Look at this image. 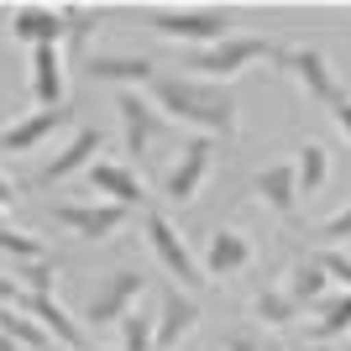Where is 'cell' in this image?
<instances>
[{
  "mask_svg": "<svg viewBox=\"0 0 351 351\" xmlns=\"http://www.w3.org/2000/svg\"><path fill=\"white\" fill-rule=\"evenodd\" d=\"M147 89H152V105H162L173 121L205 126L215 136H236V95L226 84H210L194 73H158Z\"/></svg>",
  "mask_w": 351,
  "mask_h": 351,
  "instance_id": "6da1fadb",
  "label": "cell"
},
{
  "mask_svg": "<svg viewBox=\"0 0 351 351\" xmlns=\"http://www.w3.org/2000/svg\"><path fill=\"white\" fill-rule=\"evenodd\" d=\"M273 53H278V47H273V43H263V37H226V43L194 47L189 69H194V79H210V84H226L231 73H241L247 63H263V58H273Z\"/></svg>",
  "mask_w": 351,
  "mask_h": 351,
  "instance_id": "7a4b0ae2",
  "label": "cell"
},
{
  "mask_svg": "<svg viewBox=\"0 0 351 351\" xmlns=\"http://www.w3.org/2000/svg\"><path fill=\"white\" fill-rule=\"evenodd\" d=\"M147 27L162 32V37H178V43H194V47H210V43H226L231 37V11L226 5H194V11H152Z\"/></svg>",
  "mask_w": 351,
  "mask_h": 351,
  "instance_id": "3957f363",
  "label": "cell"
},
{
  "mask_svg": "<svg viewBox=\"0 0 351 351\" xmlns=\"http://www.w3.org/2000/svg\"><path fill=\"white\" fill-rule=\"evenodd\" d=\"M273 58H278L283 73H293L304 84L309 100H320V105L341 100V84H336V73H330V63H325V53H315V47H278Z\"/></svg>",
  "mask_w": 351,
  "mask_h": 351,
  "instance_id": "277c9868",
  "label": "cell"
},
{
  "mask_svg": "<svg viewBox=\"0 0 351 351\" xmlns=\"http://www.w3.org/2000/svg\"><path fill=\"white\" fill-rule=\"evenodd\" d=\"M136 293H142V273H136V267H116L100 289L89 293L84 320L95 325V330H100V325H121V315L136 304Z\"/></svg>",
  "mask_w": 351,
  "mask_h": 351,
  "instance_id": "5b68a950",
  "label": "cell"
},
{
  "mask_svg": "<svg viewBox=\"0 0 351 351\" xmlns=\"http://www.w3.org/2000/svg\"><path fill=\"white\" fill-rule=\"evenodd\" d=\"M116 116H121V132H126V152H132V158H147V152H152V142L168 132V121L158 116V105L142 100L136 89L116 95Z\"/></svg>",
  "mask_w": 351,
  "mask_h": 351,
  "instance_id": "8992f818",
  "label": "cell"
},
{
  "mask_svg": "<svg viewBox=\"0 0 351 351\" xmlns=\"http://www.w3.org/2000/svg\"><path fill=\"white\" fill-rule=\"evenodd\" d=\"M210 158H215V142L210 136H189L184 142V152H178V162L168 168V178H162V194L168 199H194V189L205 184V173H210Z\"/></svg>",
  "mask_w": 351,
  "mask_h": 351,
  "instance_id": "52a82bcc",
  "label": "cell"
},
{
  "mask_svg": "<svg viewBox=\"0 0 351 351\" xmlns=\"http://www.w3.org/2000/svg\"><path fill=\"white\" fill-rule=\"evenodd\" d=\"M147 241H152V252H158V263L168 267L184 289H199V283H205V267L189 257V247L178 241V231H173L162 215H147Z\"/></svg>",
  "mask_w": 351,
  "mask_h": 351,
  "instance_id": "ba28073f",
  "label": "cell"
},
{
  "mask_svg": "<svg viewBox=\"0 0 351 351\" xmlns=\"http://www.w3.org/2000/svg\"><path fill=\"white\" fill-rule=\"evenodd\" d=\"M16 309H27V315L43 325V330L58 341V346H69V351H89V346H84V325L73 320V315L58 304V299H53V293H21V299H16Z\"/></svg>",
  "mask_w": 351,
  "mask_h": 351,
  "instance_id": "9c48e42d",
  "label": "cell"
},
{
  "mask_svg": "<svg viewBox=\"0 0 351 351\" xmlns=\"http://www.w3.org/2000/svg\"><path fill=\"white\" fill-rule=\"evenodd\" d=\"M126 215H132L126 205H58V210H53V220L69 226L73 236H84V241H100V236L121 231Z\"/></svg>",
  "mask_w": 351,
  "mask_h": 351,
  "instance_id": "30bf717a",
  "label": "cell"
},
{
  "mask_svg": "<svg viewBox=\"0 0 351 351\" xmlns=\"http://www.w3.org/2000/svg\"><path fill=\"white\" fill-rule=\"evenodd\" d=\"M100 147H105V136L95 132V126H79V132H73V142L63 147L58 158H53V162H47V168H43V173L32 178V184H63V178H69V173H79V168H89Z\"/></svg>",
  "mask_w": 351,
  "mask_h": 351,
  "instance_id": "8fae6325",
  "label": "cell"
},
{
  "mask_svg": "<svg viewBox=\"0 0 351 351\" xmlns=\"http://www.w3.org/2000/svg\"><path fill=\"white\" fill-rule=\"evenodd\" d=\"M194 320H199V304H194L189 293H178L173 289H162V309H158V351H173L178 341L194 330Z\"/></svg>",
  "mask_w": 351,
  "mask_h": 351,
  "instance_id": "7c38bea8",
  "label": "cell"
},
{
  "mask_svg": "<svg viewBox=\"0 0 351 351\" xmlns=\"http://www.w3.org/2000/svg\"><path fill=\"white\" fill-rule=\"evenodd\" d=\"M32 95L43 110H58L63 105V47H32Z\"/></svg>",
  "mask_w": 351,
  "mask_h": 351,
  "instance_id": "4fadbf2b",
  "label": "cell"
},
{
  "mask_svg": "<svg viewBox=\"0 0 351 351\" xmlns=\"http://www.w3.org/2000/svg\"><path fill=\"white\" fill-rule=\"evenodd\" d=\"M69 116H73L69 105H58V110H37V116L16 121V126H5V132H0V152H27V147H43Z\"/></svg>",
  "mask_w": 351,
  "mask_h": 351,
  "instance_id": "5bb4252c",
  "label": "cell"
},
{
  "mask_svg": "<svg viewBox=\"0 0 351 351\" xmlns=\"http://www.w3.org/2000/svg\"><path fill=\"white\" fill-rule=\"evenodd\" d=\"M11 37L16 43H27V47H58L63 43V16L58 11H47V5H21V11L11 16Z\"/></svg>",
  "mask_w": 351,
  "mask_h": 351,
  "instance_id": "9a60e30c",
  "label": "cell"
},
{
  "mask_svg": "<svg viewBox=\"0 0 351 351\" xmlns=\"http://www.w3.org/2000/svg\"><path fill=\"white\" fill-rule=\"evenodd\" d=\"M89 79H116V84H152L158 69L152 58H126V53H100V58H84Z\"/></svg>",
  "mask_w": 351,
  "mask_h": 351,
  "instance_id": "2e32d148",
  "label": "cell"
},
{
  "mask_svg": "<svg viewBox=\"0 0 351 351\" xmlns=\"http://www.w3.org/2000/svg\"><path fill=\"white\" fill-rule=\"evenodd\" d=\"M89 184L110 194V205H126V210H136V205H142V194H147L142 184H136V173H132V168H121V162H89Z\"/></svg>",
  "mask_w": 351,
  "mask_h": 351,
  "instance_id": "e0dca14e",
  "label": "cell"
},
{
  "mask_svg": "<svg viewBox=\"0 0 351 351\" xmlns=\"http://www.w3.org/2000/svg\"><path fill=\"white\" fill-rule=\"evenodd\" d=\"M252 189L263 194L278 215H293V210H299V178H293V162H273V168H263Z\"/></svg>",
  "mask_w": 351,
  "mask_h": 351,
  "instance_id": "ac0fdd59",
  "label": "cell"
},
{
  "mask_svg": "<svg viewBox=\"0 0 351 351\" xmlns=\"http://www.w3.org/2000/svg\"><path fill=\"white\" fill-rule=\"evenodd\" d=\"M247 263H252V247H247V236H241V231H215V236H210L205 273L226 278V273H241Z\"/></svg>",
  "mask_w": 351,
  "mask_h": 351,
  "instance_id": "d6986e66",
  "label": "cell"
},
{
  "mask_svg": "<svg viewBox=\"0 0 351 351\" xmlns=\"http://www.w3.org/2000/svg\"><path fill=\"white\" fill-rule=\"evenodd\" d=\"M0 330H5L16 346H27V351H53V346H58V341L47 336L27 309H16V304H0Z\"/></svg>",
  "mask_w": 351,
  "mask_h": 351,
  "instance_id": "ffe728a7",
  "label": "cell"
},
{
  "mask_svg": "<svg viewBox=\"0 0 351 351\" xmlns=\"http://www.w3.org/2000/svg\"><path fill=\"white\" fill-rule=\"evenodd\" d=\"M320 320L309 325V346H325L330 336H346L351 330V293H341V299H320Z\"/></svg>",
  "mask_w": 351,
  "mask_h": 351,
  "instance_id": "44dd1931",
  "label": "cell"
},
{
  "mask_svg": "<svg viewBox=\"0 0 351 351\" xmlns=\"http://www.w3.org/2000/svg\"><path fill=\"white\" fill-rule=\"evenodd\" d=\"M325 173H330V158H325L320 142H304L299 162H293V178H299V199H315L325 189Z\"/></svg>",
  "mask_w": 351,
  "mask_h": 351,
  "instance_id": "7402d4cb",
  "label": "cell"
},
{
  "mask_svg": "<svg viewBox=\"0 0 351 351\" xmlns=\"http://www.w3.org/2000/svg\"><path fill=\"white\" fill-rule=\"evenodd\" d=\"M325 283H330V278H325V267L309 257V263H299L289 273V289H283V293H289L299 309H309V304H320V299H325Z\"/></svg>",
  "mask_w": 351,
  "mask_h": 351,
  "instance_id": "603a6c76",
  "label": "cell"
},
{
  "mask_svg": "<svg viewBox=\"0 0 351 351\" xmlns=\"http://www.w3.org/2000/svg\"><path fill=\"white\" fill-rule=\"evenodd\" d=\"M63 53L69 58H84V43H89V32L100 27V11H89V5H63Z\"/></svg>",
  "mask_w": 351,
  "mask_h": 351,
  "instance_id": "cb8c5ba5",
  "label": "cell"
},
{
  "mask_svg": "<svg viewBox=\"0 0 351 351\" xmlns=\"http://www.w3.org/2000/svg\"><path fill=\"white\" fill-rule=\"evenodd\" d=\"M121 351H158V315L126 309L121 315Z\"/></svg>",
  "mask_w": 351,
  "mask_h": 351,
  "instance_id": "d4e9b609",
  "label": "cell"
},
{
  "mask_svg": "<svg viewBox=\"0 0 351 351\" xmlns=\"http://www.w3.org/2000/svg\"><path fill=\"white\" fill-rule=\"evenodd\" d=\"M252 309H257V320H263V325H289L293 315H299V304H293L283 289H263L257 299H252Z\"/></svg>",
  "mask_w": 351,
  "mask_h": 351,
  "instance_id": "484cf974",
  "label": "cell"
},
{
  "mask_svg": "<svg viewBox=\"0 0 351 351\" xmlns=\"http://www.w3.org/2000/svg\"><path fill=\"white\" fill-rule=\"evenodd\" d=\"M11 278L21 283L27 293H53V263H47V257H37V263H21Z\"/></svg>",
  "mask_w": 351,
  "mask_h": 351,
  "instance_id": "4316f807",
  "label": "cell"
},
{
  "mask_svg": "<svg viewBox=\"0 0 351 351\" xmlns=\"http://www.w3.org/2000/svg\"><path fill=\"white\" fill-rule=\"evenodd\" d=\"M0 252H11L16 263H37V257H47L43 241H32V236H16V231H5V226H0Z\"/></svg>",
  "mask_w": 351,
  "mask_h": 351,
  "instance_id": "83f0119b",
  "label": "cell"
},
{
  "mask_svg": "<svg viewBox=\"0 0 351 351\" xmlns=\"http://www.w3.org/2000/svg\"><path fill=\"white\" fill-rule=\"evenodd\" d=\"M315 263L325 267V278H336L341 289L351 293V257H341V252H320V257H315Z\"/></svg>",
  "mask_w": 351,
  "mask_h": 351,
  "instance_id": "f1b7e54d",
  "label": "cell"
},
{
  "mask_svg": "<svg viewBox=\"0 0 351 351\" xmlns=\"http://www.w3.org/2000/svg\"><path fill=\"white\" fill-rule=\"evenodd\" d=\"M226 351H278V346L263 341V330H231V336H226Z\"/></svg>",
  "mask_w": 351,
  "mask_h": 351,
  "instance_id": "f546056e",
  "label": "cell"
},
{
  "mask_svg": "<svg viewBox=\"0 0 351 351\" xmlns=\"http://www.w3.org/2000/svg\"><path fill=\"white\" fill-rule=\"evenodd\" d=\"M320 236H325V241H346V236H351V205L341 210V215L320 220Z\"/></svg>",
  "mask_w": 351,
  "mask_h": 351,
  "instance_id": "4dcf8cb0",
  "label": "cell"
},
{
  "mask_svg": "<svg viewBox=\"0 0 351 351\" xmlns=\"http://www.w3.org/2000/svg\"><path fill=\"white\" fill-rule=\"evenodd\" d=\"M330 121H336L341 132H346V142H351V100H346V95H341V100L330 105Z\"/></svg>",
  "mask_w": 351,
  "mask_h": 351,
  "instance_id": "1f68e13d",
  "label": "cell"
},
{
  "mask_svg": "<svg viewBox=\"0 0 351 351\" xmlns=\"http://www.w3.org/2000/svg\"><path fill=\"white\" fill-rule=\"evenodd\" d=\"M21 293H27V289H21V283H16V278H5V273H0V304H16Z\"/></svg>",
  "mask_w": 351,
  "mask_h": 351,
  "instance_id": "d6a6232c",
  "label": "cell"
},
{
  "mask_svg": "<svg viewBox=\"0 0 351 351\" xmlns=\"http://www.w3.org/2000/svg\"><path fill=\"white\" fill-rule=\"evenodd\" d=\"M11 194H16V189H11V178H0V210L11 205Z\"/></svg>",
  "mask_w": 351,
  "mask_h": 351,
  "instance_id": "836d02e7",
  "label": "cell"
},
{
  "mask_svg": "<svg viewBox=\"0 0 351 351\" xmlns=\"http://www.w3.org/2000/svg\"><path fill=\"white\" fill-rule=\"evenodd\" d=\"M0 351H21V346H16V341L5 336V330H0Z\"/></svg>",
  "mask_w": 351,
  "mask_h": 351,
  "instance_id": "e575fe53",
  "label": "cell"
},
{
  "mask_svg": "<svg viewBox=\"0 0 351 351\" xmlns=\"http://www.w3.org/2000/svg\"><path fill=\"white\" fill-rule=\"evenodd\" d=\"M304 351H330V346H309V341H304Z\"/></svg>",
  "mask_w": 351,
  "mask_h": 351,
  "instance_id": "d590c367",
  "label": "cell"
},
{
  "mask_svg": "<svg viewBox=\"0 0 351 351\" xmlns=\"http://www.w3.org/2000/svg\"><path fill=\"white\" fill-rule=\"evenodd\" d=\"M0 226H5V220H0Z\"/></svg>",
  "mask_w": 351,
  "mask_h": 351,
  "instance_id": "8d00e7d4",
  "label": "cell"
}]
</instances>
